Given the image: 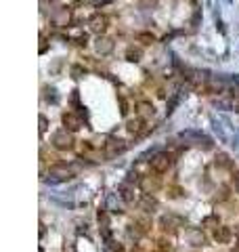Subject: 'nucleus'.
<instances>
[{
	"label": "nucleus",
	"mask_w": 239,
	"mask_h": 252,
	"mask_svg": "<svg viewBox=\"0 0 239 252\" xmlns=\"http://www.w3.org/2000/svg\"><path fill=\"white\" fill-rule=\"evenodd\" d=\"M51 145L57 149V152H71V149L76 147L74 132H69L67 128H61V130H57V132H53Z\"/></svg>",
	"instance_id": "nucleus-1"
},
{
	"label": "nucleus",
	"mask_w": 239,
	"mask_h": 252,
	"mask_svg": "<svg viewBox=\"0 0 239 252\" xmlns=\"http://www.w3.org/2000/svg\"><path fill=\"white\" fill-rule=\"evenodd\" d=\"M172 164H174V156L168 152H157L151 156V160H149V166L155 175H166V172L172 168Z\"/></svg>",
	"instance_id": "nucleus-2"
},
{
	"label": "nucleus",
	"mask_w": 239,
	"mask_h": 252,
	"mask_svg": "<svg viewBox=\"0 0 239 252\" xmlns=\"http://www.w3.org/2000/svg\"><path fill=\"white\" fill-rule=\"evenodd\" d=\"M139 187H141V191L145 193V195H153L155 191H159L162 189V179H159L157 175H145V177H141L139 181Z\"/></svg>",
	"instance_id": "nucleus-3"
},
{
	"label": "nucleus",
	"mask_w": 239,
	"mask_h": 252,
	"mask_svg": "<svg viewBox=\"0 0 239 252\" xmlns=\"http://www.w3.org/2000/svg\"><path fill=\"white\" fill-rule=\"evenodd\" d=\"M49 177L55 181H69L76 177V170L74 166H67V164H55L49 170Z\"/></svg>",
	"instance_id": "nucleus-4"
},
{
	"label": "nucleus",
	"mask_w": 239,
	"mask_h": 252,
	"mask_svg": "<svg viewBox=\"0 0 239 252\" xmlns=\"http://www.w3.org/2000/svg\"><path fill=\"white\" fill-rule=\"evenodd\" d=\"M109 28V17L105 13H94L90 17V32H94L97 36H103Z\"/></svg>",
	"instance_id": "nucleus-5"
},
{
	"label": "nucleus",
	"mask_w": 239,
	"mask_h": 252,
	"mask_svg": "<svg viewBox=\"0 0 239 252\" xmlns=\"http://www.w3.org/2000/svg\"><path fill=\"white\" fill-rule=\"evenodd\" d=\"M114 40L107 36H97L94 38V42H92V49L97 55H101V57H107V55H111V51H114Z\"/></svg>",
	"instance_id": "nucleus-6"
},
{
	"label": "nucleus",
	"mask_w": 239,
	"mask_h": 252,
	"mask_svg": "<svg viewBox=\"0 0 239 252\" xmlns=\"http://www.w3.org/2000/svg\"><path fill=\"white\" fill-rule=\"evenodd\" d=\"M134 114H137V118H141V120H151V118L155 116V107L151 101H137V105H134Z\"/></svg>",
	"instance_id": "nucleus-7"
},
{
	"label": "nucleus",
	"mask_w": 239,
	"mask_h": 252,
	"mask_svg": "<svg viewBox=\"0 0 239 252\" xmlns=\"http://www.w3.org/2000/svg\"><path fill=\"white\" fill-rule=\"evenodd\" d=\"M212 238L216 244H231V240H233V229L227 225H216L212 231Z\"/></svg>",
	"instance_id": "nucleus-8"
},
{
	"label": "nucleus",
	"mask_w": 239,
	"mask_h": 252,
	"mask_svg": "<svg viewBox=\"0 0 239 252\" xmlns=\"http://www.w3.org/2000/svg\"><path fill=\"white\" fill-rule=\"evenodd\" d=\"M206 93H212V94L227 93L225 78H220V76H208V82H206Z\"/></svg>",
	"instance_id": "nucleus-9"
},
{
	"label": "nucleus",
	"mask_w": 239,
	"mask_h": 252,
	"mask_svg": "<svg viewBox=\"0 0 239 252\" xmlns=\"http://www.w3.org/2000/svg\"><path fill=\"white\" fill-rule=\"evenodd\" d=\"M61 120H63V124H65V128L69 132H76V130L82 128V118H80L76 112H65L61 116Z\"/></svg>",
	"instance_id": "nucleus-10"
},
{
	"label": "nucleus",
	"mask_w": 239,
	"mask_h": 252,
	"mask_svg": "<svg viewBox=\"0 0 239 252\" xmlns=\"http://www.w3.org/2000/svg\"><path fill=\"white\" fill-rule=\"evenodd\" d=\"M187 240L191 246H195V248H202L206 246V235L202 229H197V227H191V229L187 231Z\"/></svg>",
	"instance_id": "nucleus-11"
},
{
	"label": "nucleus",
	"mask_w": 239,
	"mask_h": 252,
	"mask_svg": "<svg viewBox=\"0 0 239 252\" xmlns=\"http://www.w3.org/2000/svg\"><path fill=\"white\" fill-rule=\"evenodd\" d=\"M69 21H71L69 9H61V11H57V13L53 15V26H55V28H67Z\"/></svg>",
	"instance_id": "nucleus-12"
},
{
	"label": "nucleus",
	"mask_w": 239,
	"mask_h": 252,
	"mask_svg": "<svg viewBox=\"0 0 239 252\" xmlns=\"http://www.w3.org/2000/svg\"><path fill=\"white\" fill-rule=\"evenodd\" d=\"M124 59L128 61V63H139V61L143 59V49H141V46L130 44L128 49L124 51Z\"/></svg>",
	"instance_id": "nucleus-13"
},
{
	"label": "nucleus",
	"mask_w": 239,
	"mask_h": 252,
	"mask_svg": "<svg viewBox=\"0 0 239 252\" xmlns=\"http://www.w3.org/2000/svg\"><path fill=\"white\" fill-rule=\"evenodd\" d=\"M143 126H145V120H141V118H130V120L126 122V130H128L130 135H141Z\"/></svg>",
	"instance_id": "nucleus-14"
},
{
	"label": "nucleus",
	"mask_w": 239,
	"mask_h": 252,
	"mask_svg": "<svg viewBox=\"0 0 239 252\" xmlns=\"http://www.w3.org/2000/svg\"><path fill=\"white\" fill-rule=\"evenodd\" d=\"M141 208L145 210V212H155V210H157V202L151 198V195H145V198H143V202H141Z\"/></svg>",
	"instance_id": "nucleus-15"
},
{
	"label": "nucleus",
	"mask_w": 239,
	"mask_h": 252,
	"mask_svg": "<svg viewBox=\"0 0 239 252\" xmlns=\"http://www.w3.org/2000/svg\"><path fill=\"white\" fill-rule=\"evenodd\" d=\"M137 40H139L141 44L149 46V44H153V42H155V36L151 34V32H139V34H137Z\"/></svg>",
	"instance_id": "nucleus-16"
},
{
	"label": "nucleus",
	"mask_w": 239,
	"mask_h": 252,
	"mask_svg": "<svg viewBox=\"0 0 239 252\" xmlns=\"http://www.w3.org/2000/svg\"><path fill=\"white\" fill-rule=\"evenodd\" d=\"M182 193H185V191H182V189H180V187H177V185H174V187H168V189H166V195H168V198H170V200H179V198H182Z\"/></svg>",
	"instance_id": "nucleus-17"
},
{
	"label": "nucleus",
	"mask_w": 239,
	"mask_h": 252,
	"mask_svg": "<svg viewBox=\"0 0 239 252\" xmlns=\"http://www.w3.org/2000/svg\"><path fill=\"white\" fill-rule=\"evenodd\" d=\"M159 4V0H139V6L143 11H149V9H155Z\"/></svg>",
	"instance_id": "nucleus-18"
},
{
	"label": "nucleus",
	"mask_w": 239,
	"mask_h": 252,
	"mask_svg": "<svg viewBox=\"0 0 239 252\" xmlns=\"http://www.w3.org/2000/svg\"><path fill=\"white\" fill-rule=\"evenodd\" d=\"M118 103H120V112H122V116L128 114V103H126V99L122 97V94H118Z\"/></svg>",
	"instance_id": "nucleus-19"
},
{
	"label": "nucleus",
	"mask_w": 239,
	"mask_h": 252,
	"mask_svg": "<svg viewBox=\"0 0 239 252\" xmlns=\"http://www.w3.org/2000/svg\"><path fill=\"white\" fill-rule=\"evenodd\" d=\"M71 74H74V78H82V74H86V69H82L80 65H74L71 67Z\"/></svg>",
	"instance_id": "nucleus-20"
},
{
	"label": "nucleus",
	"mask_w": 239,
	"mask_h": 252,
	"mask_svg": "<svg viewBox=\"0 0 239 252\" xmlns=\"http://www.w3.org/2000/svg\"><path fill=\"white\" fill-rule=\"evenodd\" d=\"M46 124H49V120H46V116L40 114V132H44V130H46Z\"/></svg>",
	"instance_id": "nucleus-21"
},
{
	"label": "nucleus",
	"mask_w": 239,
	"mask_h": 252,
	"mask_svg": "<svg viewBox=\"0 0 239 252\" xmlns=\"http://www.w3.org/2000/svg\"><path fill=\"white\" fill-rule=\"evenodd\" d=\"M233 107H235V109H237V112H239V97H237V99L233 101Z\"/></svg>",
	"instance_id": "nucleus-22"
},
{
	"label": "nucleus",
	"mask_w": 239,
	"mask_h": 252,
	"mask_svg": "<svg viewBox=\"0 0 239 252\" xmlns=\"http://www.w3.org/2000/svg\"><path fill=\"white\" fill-rule=\"evenodd\" d=\"M233 252H239V244H237V246H235V248H233Z\"/></svg>",
	"instance_id": "nucleus-23"
},
{
	"label": "nucleus",
	"mask_w": 239,
	"mask_h": 252,
	"mask_svg": "<svg viewBox=\"0 0 239 252\" xmlns=\"http://www.w3.org/2000/svg\"><path fill=\"white\" fill-rule=\"evenodd\" d=\"M235 233H237V238H239V227H237V229H235Z\"/></svg>",
	"instance_id": "nucleus-24"
}]
</instances>
